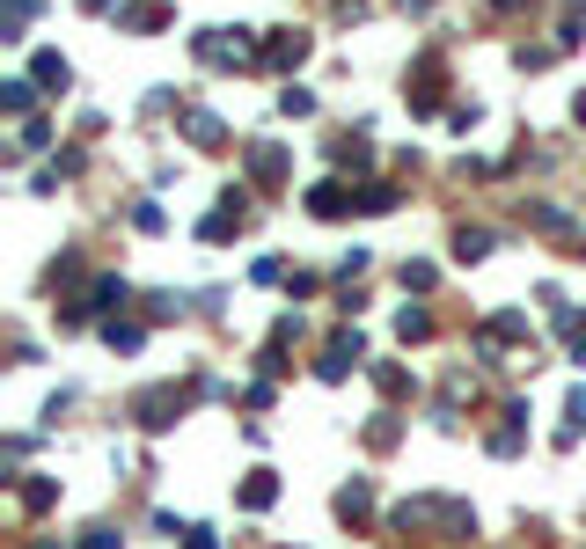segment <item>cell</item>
I'll use <instances>...</instances> for the list:
<instances>
[{"label":"cell","instance_id":"6da1fadb","mask_svg":"<svg viewBox=\"0 0 586 549\" xmlns=\"http://www.w3.org/2000/svg\"><path fill=\"white\" fill-rule=\"evenodd\" d=\"M579 118H586V95H579Z\"/></svg>","mask_w":586,"mask_h":549}]
</instances>
